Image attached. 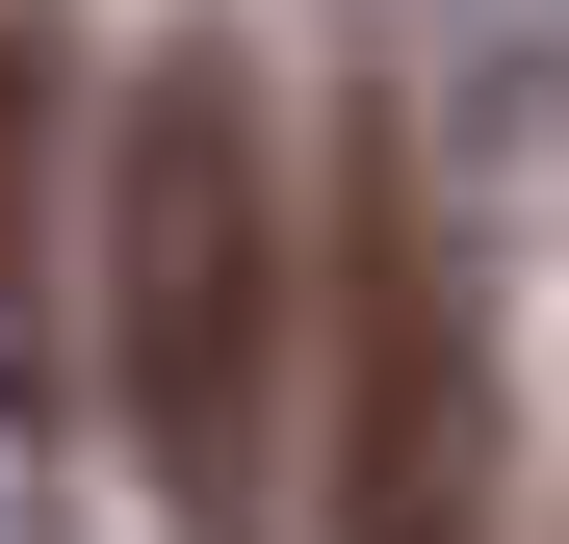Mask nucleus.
<instances>
[{
	"label": "nucleus",
	"instance_id": "2",
	"mask_svg": "<svg viewBox=\"0 0 569 544\" xmlns=\"http://www.w3.org/2000/svg\"><path fill=\"white\" fill-rule=\"evenodd\" d=\"M337 544H492V286H466V234H440V156L415 105H362L337 130Z\"/></svg>",
	"mask_w": 569,
	"mask_h": 544
},
{
	"label": "nucleus",
	"instance_id": "3",
	"mask_svg": "<svg viewBox=\"0 0 569 544\" xmlns=\"http://www.w3.org/2000/svg\"><path fill=\"white\" fill-rule=\"evenodd\" d=\"M27 130H52V27H0V208H27Z\"/></svg>",
	"mask_w": 569,
	"mask_h": 544
},
{
	"label": "nucleus",
	"instance_id": "1",
	"mask_svg": "<svg viewBox=\"0 0 569 544\" xmlns=\"http://www.w3.org/2000/svg\"><path fill=\"white\" fill-rule=\"evenodd\" d=\"M104 389H130V467L181 518H233L259 389H284V181H259L233 27H181L130 78V130H104Z\"/></svg>",
	"mask_w": 569,
	"mask_h": 544
}]
</instances>
